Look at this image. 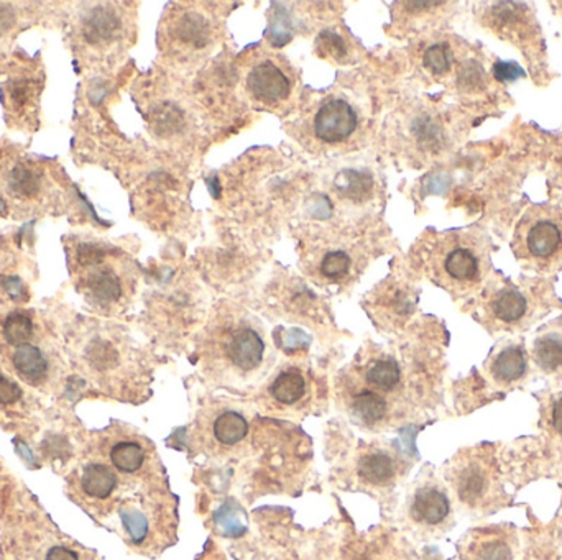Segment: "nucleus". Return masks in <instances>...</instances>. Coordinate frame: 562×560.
<instances>
[{
	"mask_svg": "<svg viewBox=\"0 0 562 560\" xmlns=\"http://www.w3.org/2000/svg\"><path fill=\"white\" fill-rule=\"evenodd\" d=\"M514 250L520 260L549 269L562 261V216L547 209H533L523 217L514 234Z\"/></svg>",
	"mask_w": 562,
	"mask_h": 560,
	"instance_id": "obj_1",
	"label": "nucleus"
},
{
	"mask_svg": "<svg viewBox=\"0 0 562 560\" xmlns=\"http://www.w3.org/2000/svg\"><path fill=\"white\" fill-rule=\"evenodd\" d=\"M451 483L462 503L477 508L497 498L498 465L490 447L469 449L451 465Z\"/></svg>",
	"mask_w": 562,
	"mask_h": 560,
	"instance_id": "obj_2",
	"label": "nucleus"
},
{
	"mask_svg": "<svg viewBox=\"0 0 562 560\" xmlns=\"http://www.w3.org/2000/svg\"><path fill=\"white\" fill-rule=\"evenodd\" d=\"M357 114L343 99H329L319 107L314 117V132L324 143H339L349 139L357 129Z\"/></svg>",
	"mask_w": 562,
	"mask_h": 560,
	"instance_id": "obj_3",
	"label": "nucleus"
},
{
	"mask_svg": "<svg viewBox=\"0 0 562 560\" xmlns=\"http://www.w3.org/2000/svg\"><path fill=\"white\" fill-rule=\"evenodd\" d=\"M224 355L237 372L250 374L263 362L265 342L252 327H239L228 333L224 343Z\"/></svg>",
	"mask_w": 562,
	"mask_h": 560,
	"instance_id": "obj_4",
	"label": "nucleus"
},
{
	"mask_svg": "<svg viewBox=\"0 0 562 560\" xmlns=\"http://www.w3.org/2000/svg\"><path fill=\"white\" fill-rule=\"evenodd\" d=\"M451 502L442 488L426 483L418 488L409 504V516L413 523L423 528H438L448 521Z\"/></svg>",
	"mask_w": 562,
	"mask_h": 560,
	"instance_id": "obj_5",
	"label": "nucleus"
},
{
	"mask_svg": "<svg viewBox=\"0 0 562 560\" xmlns=\"http://www.w3.org/2000/svg\"><path fill=\"white\" fill-rule=\"evenodd\" d=\"M347 411L360 424L368 428H378L390 421L393 403L376 391L360 386L347 393Z\"/></svg>",
	"mask_w": 562,
	"mask_h": 560,
	"instance_id": "obj_6",
	"label": "nucleus"
},
{
	"mask_svg": "<svg viewBox=\"0 0 562 560\" xmlns=\"http://www.w3.org/2000/svg\"><path fill=\"white\" fill-rule=\"evenodd\" d=\"M398 457L390 450L374 449L360 454L357 477L364 485L372 488L390 487L398 477Z\"/></svg>",
	"mask_w": 562,
	"mask_h": 560,
	"instance_id": "obj_7",
	"label": "nucleus"
},
{
	"mask_svg": "<svg viewBox=\"0 0 562 560\" xmlns=\"http://www.w3.org/2000/svg\"><path fill=\"white\" fill-rule=\"evenodd\" d=\"M247 86L253 98L261 102L283 100L292 90V82L286 74L271 61H263L255 66L247 78Z\"/></svg>",
	"mask_w": 562,
	"mask_h": 560,
	"instance_id": "obj_8",
	"label": "nucleus"
},
{
	"mask_svg": "<svg viewBox=\"0 0 562 560\" xmlns=\"http://www.w3.org/2000/svg\"><path fill=\"white\" fill-rule=\"evenodd\" d=\"M483 259L481 253L469 247L451 248L442 260V273L451 283L459 286H473L483 277Z\"/></svg>",
	"mask_w": 562,
	"mask_h": 560,
	"instance_id": "obj_9",
	"label": "nucleus"
},
{
	"mask_svg": "<svg viewBox=\"0 0 562 560\" xmlns=\"http://www.w3.org/2000/svg\"><path fill=\"white\" fill-rule=\"evenodd\" d=\"M467 560H514L510 537L497 529L477 531L465 549Z\"/></svg>",
	"mask_w": 562,
	"mask_h": 560,
	"instance_id": "obj_10",
	"label": "nucleus"
},
{
	"mask_svg": "<svg viewBox=\"0 0 562 560\" xmlns=\"http://www.w3.org/2000/svg\"><path fill=\"white\" fill-rule=\"evenodd\" d=\"M249 434L245 416L234 409L217 411L211 421V438L220 449H232L244 442Z\"/></svg>",
	"mask_w": 562,
	"mask_h": 560,
	"instance_id": "obj_11",
	"label": "nucleus"
},
{
	"mask_svg": "<svg viewBox=\"0 0 562 560\" xmlns=\"http://www.w3.org/2000/svg\"><path fill=\"white\" fill-rule=\"evenodd\" d=\"M364 382L366 388L388 398L401 385V368L398 362L395 358H376L370 362L364 372Z\"/></svg>",
	"mask_w": 562,
	"mask_h": 560,
	"instance_id": "obj_12",
	"label": "nucleus"
},
{
	"mask_svg": "<svg viewBox=\"0 0 562 560\" xmlns=\"http://www.w3.org/2000/svg\"><path fill=\"white\" fill-rule=\"evenodd\" d=\"M109 459L115 470L135 475L148 465V449L139 438H121L111 447Z\"/></svg>",
	"mask_w": 562,
	"mask_h": 560,
	"instance_id": "obj_13",
	"label": "nucleus"
},
{
	"mask_svg": "<svg viewBox=\"0 0 562 560\" xmlns=\"http://www.w3.org/2000/svg\"><path fill=\"white\" fill-rule=\"evenodd\" d=\"M528 368L526 354L520 347H506L492 360L490 374L498 385L520 382Z\"/></svg>",
	"mask_w": 562,
	"mask_h": 560,
	"instance_id": "obj_14",
	"label": "nucleus"
},
{
	"mask_svg": "<svg viewBox=\"0 0 562 560\" xmlns=\"http://www.w3.org/2000/svg\"><path fill=\"white\" fill-rule=\"evenodd\" d=\"M490 314L492 317L502 322V324H514L522 321L526 311L528 302L522 292L516 291L514 288H505L498 291L489 304Z\"/></svg>",
	"mask_w": 562,
	"mask_h": 560,
	"instance_id": "obj_15",
	"label": "nucleus"
},
{
	"mask_svg": "<svg viewBox=\"0 0 562 560\" xmlns=\"http://www.w3.org/2000/svg\"><path fill=\"white\" fill-rule=\"evenodd\" d=\"M308 393V382L298 370H286L278 375L270 386V396L281 407L298 405Z\"/></svg>",
	"mask_w": 562,
	"mask_h": 560,
	"instance_id": "obj_16",
	"label": "nucleus"
},
{
	"mask_svg": "<svg viewBox=\"0 0 562 560\" xmlns=\"http://www.w3.org/2000/svg\"><path fill=\"white\" fill-rule=\"evenodd\" d=\"M119 485L115 471L106 463H90L81 477L82 491L94 500H107Z\"/></svg>",
	"mask_w": 562,
	"mask_h": 560,
	"instance_id": "obj_17",
	"label": "nucleus"
},
{
	"mask_svg": "<svg viewBox=\"0 0 562 560\" xmlns=\"http://www.w3.org/2000/svg\"><path fill=\"white\" fill-rule=\"evenodd\" d=\"M12 364L16 366L18 375L27 382L40 383L48 375L47 358L43 357L41 350L32 343L18 345L12 355Z\"/></svg>",
	"mask_w": 562,
	"mask_h": 560,
	"instance_id": "obj_18",
	"label": "nucleus"
},
{
	"mask_svg": "<svg viewBox=\"0 0 562 560\" xmlns=\"http://www.w3.org/2000/svg\"><path fill=\"white\" fill-rule=\"evenodd\" d=\"M121 26V20L112 8L96 7L84 20V37L90 43L111 40Z\"/></svg>",
	"mask_w": 562,
	"mask_h": 560,
	"instance_id": "obj_19",
	"label": "nucleus"
},
{
	"mask_svg": "<svg viewBox=\"0 0 562 560\" xmlns=\"http://www.w3.org/2000/svg\"><path fill=\"white\" fill-rule=\"evenodd\" d=\"M88 290H90V298L101 306H109L112 302H117L122 296L121 280L109 269L92 273L88 281Z\"/></svg>",
	"mask_w": 562,
	"mask_h": 560,
	"instance_id": "obj_20",
	"label": "nucleus"
},
{
	"mask_svg": "<svg viewBox=\"0 0 562 560\" xmlns=\"http://www.w3.org/2000/svg\"><path fill=\"white\" fill-rule=\"evenodd\" d=\"M535 360L541 370L547 374L562 368V337L547 333L535 342Z\"/></svg>",
	"mask_w": 562,
	"mask_h": 560,
	"instance_id": "obj_21",
	"label": "nucleus"
},
{
	"mask_svg": "<svg viewBox=\"0 0 562 560\" xmlns=\"http://www.w3.org/2000/svg\"><path fill=\"white\" fill-rule=\"evenodd\" d=\"M33 335V322L24 312H12L4 322V337L10 345L28 343Z\"/></svg>",
	"mask_w": 562,
	"mask_h": 560,
	"instance_id": "obj_22",
	"label": "nucleus"
},
{
	"mask_svg": "<svg viewBox=\"0 0 562 560\" xmlns=\"http://www.w3.org/2000/svg\"><path fill=\"white\" fill-rule=\"evenodd\" d=\"M335 186L343 195H347L349 197H362L370 193L372 178L359 171H343L335 179Z\"/></svg>",
	"mask_w": 562,
	"mask_h": 560,
	"instance_id": "obj_23",
	"label": "nucleus"
},
{
	"mask_svg": "<svg viewBox=\"0 0 562 560\" xmlns=\"http://www.w3.org/2000/svg\"><path fill=\"white\" fill-rule=\"evenodd\" d=\"M8 185H10V189L20 197H32L40 189L38 176L35 174V171L27 168L24 164H18L14 168Z\"/></svg>",
	"mask_w": 562,
	"mask_h": 560,
	"instance_id": "obj_24",
	"label": "nucleus"
},
{
	"mask_svg": "<svg viewBox=\"0 0 562 560\" xmlns=\"http://www.w3.org/2000/svg\"><path fill=\"white\" fill-rule=\"evenodd\" d=\"M351 265V257L347 253L341 252V250L327 253L321 261V275L329 280H339L349 273Z\"/></svg>",
	"mask_w": 562,
	"mask_h": 560,
	"instance_id": "obj_25",
	"label": "nucleus"
},
{
	"mask_svg": "<svg viewBox=\"0 0 562 560\" xmlns=\"http://www.w3.org/2000/svg\"><path fill=\"white\" fill-rule=\"evenodd\" d=\"M423 63L432 74H446L451 68V51L446 45H432L426 49Z\"/></svg>",
	"mask_w": 562,
	"mask_h": 560,
	"instance_id": "obj_26",
	"label": "nucleus"
},
{
	"mask_svg": "<svg viewBox=\"0 0 562 560\" xmlns=\"http://www.w3.org/2000/svg\"><path fill=\"white\" fill-rule=\"evenodd\" d=\"M203 20L199 16H189L183 20L181 26V37L191 43H203V38L206 37V30L203 28Z\"/></svg>",
	"mask_w": 562,
	"mask_h": 560,
	"instance_id": "obj_27",
	"label": "nucleus"
},
{
	"mask_svg": "<svg viewBox=\"0 0 562 560\" xmlns=\"http://www.w3.org/2000/svg\"><path fill=\"white\" fill-rule=\"evenodd\" d=\"M114 350L106 342H94L90 347V360L99 368H106L114 362Z\"/></svg>",
	"mask_w": 562,
	"mask_h": 560,
	"instance_id": "obj_28",
	"label": "nucleus"
},
{
	"mask_svg": "<svg viewBox=\"0 0 562 560\" xmlns=\"http://www.w3.org/2000/svg\"><path fill=\"white\" fill-rule=\"evenodd\" d=\"M24 395L22 388L16 383L8 380L7 376L0 375V405H16Z\"/></svg>",
	"mask_w": 562,
	"mask_h": 560,
	"instance_id": "obj_29",
	"label": "nucleus"
},
{
	"mask_svg": "<svg viewBox=\"0 0 562 560\" xmlns=\"http://www.w3.org/2000/svg\"><path fill=\"white\" fill-rule=\"evenodd\" d=\"M319 43H321L323 53H329L334 58H343L345 55V45H344L343 38L337 37L335 33H323L319 37Z\"/></svg>",
	"mask_w": 562,
	"mask_h": 560,
	"instance_id": "obj_30",
	"label": "nucleus"
},
{
	"mask_svg": "<svg viewBox=\"0 0 562 560\" xmlns=\"http://www.w3.org/2000/svg\"><path fill=\"white\" fill-rule=\"evenodd\" d=\"M78 260L84 267H94L104 260V252L94 245L82 244L78 248Z\"/></svg>",
	"mask_w": 562,
	"mask_h": 560,
	"instance_id": "obj_31",
	"label": "nucleus"
},
{
	"mask_svg": "<svg viewBox=\"0 0 562 560\" xmlns=\"http://www.w3.org/2000/svg\"><path fill=\"white\" fill-rule=\"evenodd\" d=\"M523 69L514 63H497L495 65V78L500 81H514L522 78Z\"/></svg>",
	"mask_w": 562,
	"mask_h": 560,
	"instance_id": "obj_32",
	"label": "nucleus"
},
{
	"mask_svg": "<svg viewBox=\"0 0 562 560\" xmlns=\"http://www.w3.org/2000/svg\"><path fill=\"white\" fill-rule=\"evenodd\" d=\"M2 286L14 300H25L24 283L18 278H2Z\"/></svg>",
	"mask_w": 562,
	"mask_h": 560,
	"instance_id": "obj_33",
	"label": "nucleus"
},
{
	"mask_svg": "<svg viewBox=\"0 0 562 560\" xmlns=\"http://www.w3.org/2000/svg\"><path fill=\"white\" fill-rule=\"evenodd\" d=\"M16 24V12L8 4H0V37L14 26Z\"/></svg>",
	"mask_w": 562,
	"mask_h": 560,
	"instance_id": "obj_34",
	"label": "nucleus"
},
{
	"mask_svg": "<svg viewBox=\"0 0 562 560\" xmlns=\"http://www.w3.org/2000/svg\"><path fill=\"white\" fill-rule=\"evenodd\" d=\"M549 424L555 432L562 436V396L556 398L551 403V411H549Z\"/></svg>",
	"mask_w": 562,
	"mask_h": 560,
	"instance_id": "obj_35",
	"label": "nucleus"
},
{
	"mask_svg": "<svg viewBox=\"0 0 562 560\" xmlns=\"http://www.w3.org/2000/svg\"><path fill=\"white\" fill-rule=\"evenodd\" d=\"M47 560H80V555L65 545H55L47 554Z\"/></svg>",
	"mask_w": 562,
	"mask_h": 560,
	"instance_id": "obj_36",
	"label": "nucleus"
},
{
	"mask_svg": "<svg viewBox=\"0 0 562 560\" xmlns=\"http://www.w3.org/2000/svg\"><path fill=\"white\" fill-rule=\"evenodd\" d=\"M10 96L16 99V102H24L25 98H27V88H25L24 82H18V84H14V88L10 90Z\"/></svg>",
	"mask_w": 562,
	"mask_h": 560,
	"instance_id": "obj_37",
	"label": "nucleus"
}]
</instances>
